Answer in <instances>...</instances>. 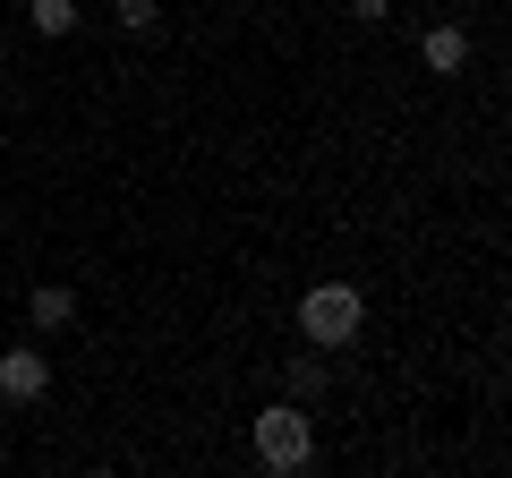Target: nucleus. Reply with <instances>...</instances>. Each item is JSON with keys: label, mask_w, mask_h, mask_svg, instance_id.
Wrapping results in <instances>:
<instances>
[{"label": "nucleus", "mask_w": 512, "mask_h": 478, "mask_svg": "<svg viewBox=\"0 0 512 478\" xmlns=\"http://www.w3.org/2000/svg\"><path fill=\"white\" fill-rule=\"evenodd\" d=\"M316 461V419H308V402H265L256 410V470H274V478H299Z\"/></svg>", "instance_id": "1"}, {"label": "nucleus", "mask_w": 512, "mask_h": 478, "mask_svg": "<svg viewBox=\"0 0 512 478\" xmlns=\"http://www.w3.org/2000/svg\"><path fill=\"white\" fill-rule=\"evenodd\" d=\"M359 325H367L359 282H308V291H299V333H308V350H350Z\"/></svg>", "instance_id": "2"}, {"label": "nucleus", "mask_w": 512, "mask_h": 478, "mask_svg": "<svg viewBox=\"0 0 512 478\" xmlns=\"http://www.w3.org/2000/svg\"><path fill=\"white\" fill-rule=\"evenodd\" d=\"M52 393V350H0V402H43Z\"/></svg>", "instance_id": "3"}, {"label": "nucleus", "mask_w": 512, "mask_h": 478, "mask_svg": "<svg viewBox=\"0 0 512 478\" xmlns=\"http://www.w3.org/2000/svg\"><path fill=\"white\" fill-rule=\"evenodd\" d=\"M419 60H427V77H461V69H470V26L436 18V26L419 35Z\"/></svg>", "instance_id": "4"}, {"label": "nucleus", "mask_w": 512, "mask_h": 478, "mask_svg": "<svg viewBox=\"0 0 512 478\" xmlns=\"http://www.w3.org/2000/svg\"><path fill=\"white\" fill-rule=\"evenodd\" d=\"M26 316H35V333H69L77 325V291L69 282H35V291H26Z\"/></svg>", "instance_id": "5"}, {"label": "nucleus", "mask_w": 512, "mask_h": 478, "mask_svg": "<svg viewBox=\"0 0 512 478\" xmlns=\"http://www.w3.org/2000/svg\"><path fill=\"white\" fill-rule=\"evenodd\" d=\"M325 385H333V368H325V359H316V350H299L291 368H282V393H291V402H316V393H325Z\"/></svg>", "instance_id": "6"}, {"label": "nucleus", "mask_w": 512, "mask_h": 478, "mask_svg": "<svg viewBox=\"0 0 512 478\" xmlns=\"http://www.w3.org/2000/svg\"><path fill=\"white\" fill-rule=\"evenodd\" d=\"M26 26H35L43 43H60V35H77V0H26Z\"/></svg>", "instance_id": "7"}, {"label": "nucleus", "mask_w": 512, "mask_h": 478, "mask_svg": "<svg viewBox=\"0 0 512 478\" xmlns=\"http://www.w3.org/2000/svg\"><path fill=\"white\" fill-rule=\"evenodd\" d=\"M120 26L128 35H163V0H120Z\"/></svg>", "instance_id": "8"}, {"label": "nucleus", "mask_w": 512, "mask_h": 478, "mask_svg": "<svg viewBox=\"0 0 512 478\" xmlns=\"http://www.w3.org/2000/svg\"><path fill=\"white\" fill-rule=\"evenodd\" d=\"M350 18H359V26H384V18H393V0H350Z\"/></svg>", "instance_id": "9"}, {"label": "nucleus", "mask_w": 512, "mask_h": 478, "mask_svg": "<svg viewBox=\"0 0 512 478\" xmlns=\"http://www.w3.org/2000/svg\"><path fill=\"white\" fill-rule=\"evenodd\" d=\"M0 316H9V308H0Z\"/></svg>", "instance_id": "10"}]
</instances>
